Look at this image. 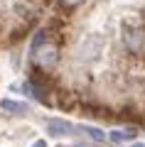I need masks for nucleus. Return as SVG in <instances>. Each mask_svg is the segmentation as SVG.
<instances>
[{
  "mask_svg": "<svg viewBox=\"0 0 145 147\" xmlns=\"http://www.w3.org/2000/svg\"><path fill=\"white\" fill-rule=\"evenodd\" d=\"M32 147H47V142H44V140H37V142H35Z\"/></svg>",
  "mask_w": 145,
  "mask_h": 147,
  "instance_id": "obj_10",
  "label": "nucleus"
},
{
  "mask_svg": "<svg viewBox=\"0 0 145 147\" xmlns=\"http://www.w3.org/2000/svg\"><path fill=\"white\" fill-rule=\"evenodd\" d=\"M0 108L5 110V113H15V115H22V113H27V110H30L25 103H17V100H10V98L0 100Z\"/></svg>",
  "mask_w": 145,
  "mask_h": 147,
  "instance_id": "obj_5",
  "label": "nucleus"
},
{
  "mask_svg": "<svg viewBox=\"0 0 145 147\" xmlns=\"http://www.w3.org/2000/svg\"><path fill=\"white\" fill-rule=\"evenodd\" d=\"M84 132H86L91 140H96V142H103V140H106V135L99 130V127H84Z\"/></svg>",
  "mask_w": 145,
  "mask_h": 147,
  "instance_id": "obj_7",
  "label": "nucleus"
},
{
  "mask_svg": "<svg viewBox=\"0 0 145 147\" xmlns=\"http://www.w3.org/2000/svg\"><path fill=\"white\" fill-rule=\"evenodd\" d=\"M37 64L39 66H44V69H52L54 64H57V59H59V54H57V47H52V44H44V47H39L37 49Z\"/></svg>",
  "mask_w": 145,
  "mask_h": 147,
  "instance_id": "obj_3",
  "label": "nucleus"
},
{
  "mask_svg": "<svg viewBox=\"0 0 145 147\" xmlns=\"http://www.w3.org/2000/svg\"><path fill=\"white\" fill-rule=\"evenodd\" d=\"M42 44H47V32H44V30H42V32H37L35 42H32V52H37V49H39Z\"/></svg>",
  "mask_w": 145,
  "mask_h": 147,
  "instance_id": "obj_8",
  "label": "nucleus"
},
{
  "mask_svg": "<svg viewBox=\"0 0 145 147\" xmlns=\"http://www.w3.org/2000/svg\"><path fill=\"white\" fill-rule=\"evenodd\" d=\"M101 49H103V37L101 34H86L84 42L79 44L76 54H79V59H84V61H91V59H96L101 54Z\"/></svg>",
  "mask_w": 145,
  "mask_h": 147,
  "instance_id": "obj_2",
  "label": "nucleus"
},
{
  "mask_svg": "<svg viewBox=\"0 0 145 147\" xmlns=\"http://www.w3.org/2000/svg\"><path fill=\"white\" fill-rule=\"evenodd\" d=\"M62 3H64V5H67V7H74V5H79L81 0H62Z\"/></svg>",
  "mask_w": 145,
  "mask_h": 147,
  "instance_id": "obj_9",
  "label": "nucleus"
},
{
  "mask_svg": "<svg viewBox=\"0 0 145 147\" xmlns=\"http://www.w3.org/2000/svg\"><path fill=\"white\" fill-rule=\"evenodd\" d=\"M133 137H135V130H133V127L113 130V132H111V140H113V142H125V140H133Z\"/></svg>",
  "mask_w": 145,
  "mask_h": 147,
  "instance_id": "obj_6",
  "label": "nucleus"
},
{
  "mask_svg": "<svg viewBox=\"0 0 145 147\" xmlns=\"http://www.w3.org/2000/svg\"><path fill=\"white\" fill-rule=\"evenodd\" d=\"M133 147H145V145H133Z\"/></svg>",
  "mask_w": 145,
  "mask_h": 147,
  "instance_id": "obj_11",
  "label": "nucleus"
},
{
  "mask_svg": "<svg viewBox=\"0 0 145 147\" xmlns=\"http://www.w3.org/2000/svg\"><path fill=\"white\" fill-rule=\"evenodd\" d=\"M44 127H47V132L49 135H54V137H62V135H69V132L74 130V125L71 123H67V120H47L44 123Z\"/></svg>",
  "mask_w": 145,
  "mask_h": 147,
  "instance_id": "obj_4",
  "label": "nucleus"
},
{
  "mask_svg": "<svg viewBox=\"0 0 145 147\" xmlns=\"http://www.w3.org/2000/svg\"><path fill=\"white\" fill-rule=\"evenodd\" d=\"M123 44L128 52L143 54L145 52V30L138 25H125L123 27Z\"/></svg>",
  "mask_w": 145,
  "mask_h": 147,
  "instance_id": "obj_1",
  "label": "nucleus"
}]
</instances>
